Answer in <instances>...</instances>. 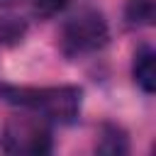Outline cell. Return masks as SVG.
<instances>
[{"label":"cell","instance_id":"6da1fadb","mask_svg":"<svg viewBox=\"0 0 156 156\" xmlns=\"http://www.w3.org/2000/svg\"><path fill=\"white\" fill-rule=\"evenodd\" d=\"M0 100L20 105L22 110L37 112L49 122L71 124L80 115L83 90L76 85H54V88H15L0 85Z\"/></svg>","mask_w":156,"mask_h":156},{"label":"cell","instance_id":"7a4b0ae2","mask_svg":"<svg viewBox=\"0 0 156 156\" xmlns=\"http://www.w3.org/2000/svg\"><path fill=\"white\" fill-rule=\"evenodd\" d=\"M110 39V27L95 7H83L71 15L58 32V46L66 56H85L100 51Z\"/></svg>","mask_w":156,"mask_h":156},{"label":"cell","instance_id":"3957f363","mask_svg":"<svg viewBox=\"0 0 156 156\" xmlns=\"http://www.w3.org/2000/svg\"><path fill=\"white\" fill-rule=\"evenodd\" d=\"M54 149L51 122L37 112L24 110V115H12L2 129V151L41 156Z\"/></svg>","mask_w":156,"mask_h":156},{"label":"cell","instance_id":"277c9868","mask_svg":"<svg viewBox=\"0 0 156 156\" xmlns=\"http://www.w3.org/2000/svg\"><path fill=\"white\" fill-rule=\"evenodd\" d=\"M154 49L149 44H141L136 51H134V61H132V76H134V83L146 93L151 95L156 90V66H154Z\"/></svg>","mask_w":156,"mask_h":156},{"label":"cell","instance_id":"5b68a950","mask_svg":"<svg viewBox=\"0 0 156 156\" xmlns=\"http://www.w3.org/2000/svg\"><path fill=\"white\" fill-rule=\"evenodd\" d=\"M95 151L98 154H105V156H124L129 151V136L122 127L107 122L100 127V136H98V144H95Z\"/></svg>","mask_w":156,"mask_h":156},{"label":"cell","instance_id":"8992f818","mask_svg":"<svg viewBox=\"0 0 156 156\" xmlns=\"http://www.w3.org/2000/svg\"><path fill=\"white\" fill-rule=\"evenodd\" d=\"M156 20L154 0H127L124 5V22L129 27H149Z\"/></svg>","mask_w":156,"mask_h":156},{"label":"cell","instance_id":"52a82bcc","mask_svg":"<svg viewBox=\"0 0 156 156\" xmlns=\"http://www.w3.org/2000/svg\"><path fill=\"white\" fill-rule=\"evenodd\" d=\"M71 5V0H29V10L39 20H51L58 12H63Z\"/></svg>","mask_w":156,"mask_h":156},{"label":"cell","instance_id":"ba28073f","mask_svg":"<svg viewBox=\"0 0 156 156\" xmlns=\"http://www.w3.org/2000/svg\"><path fill=\"white\" fill-rule=\"evenodd\" d=\"M27 32V22L22 17H2L0 20V41L5 44H12V41H20Z\"/></svg>","mask_w":156,"mask_h":156},{"label":"cell","instance_id":"9c48e42d","mask_svg":"<svg viewBox=\"0 0 156 156\" xmlns=\"http://www.w3.org/2000/svg\"><path fill=\"white\" fill-rule=\"evenodd\" d=\"M10 2H15V0H0V5H10Z\"/></svg>","mask_w":156,"mask_h":156}]
</instances>
